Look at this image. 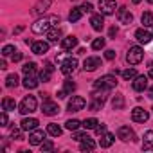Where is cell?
<instances>
[{"label": "cell", "instance_id": "cell-1", "mask_svg": "<svg viewBox=\"0 0 153 153\" xmlns=\"http://www.w3.org/2000/svg\"><path fill=\"white\" fill-rule=\"evenodd\" d=\"M56 24H59V16H43V18H38L33 25H31V29H33V33L34 34H43V33H47L51 27H56Z\"/></svg>", "mask_w": 153, "mask_h": 153}, {"label": "cell", "instance_id": "cell-2", "mask_svg": "<svg viewBox=\"0 0 153 153\" xmlns=\"http://www.w3.org/2000/svg\"><path fill=\"white\" fill-rule=\"evenodd\" d=\"M117 87V79H115V76L112 74H106V76H101L99 79H96L94 83V88H105V90H112Z\"/></svg>", "mask_w": 153, "mask_h": 153}, {"label": "cell", "instance_id": "cell-3", "mask_svg": "<svg viewBox=\"0 0 153 153\" xmlns=\"http://www.w3.org/2000/svg\"><path fill=\"white\" fill-rule=\"evenodd\" d=\"M142 58H144V51H142L139 45L130 47V51H128V54H126V61H128L130 65H139V63L142 61Z\"/></svg>", "mask_w": 153, "mask_h": 153}, {"label": "cell", "instance_id": "cell-4", "mask_svg": "<svg viewBox=\"0 0 153 153\" xmlns=\"http://www.w3.org/2000/svg\"><path fill=\"white\" fill-rule=\"evenodd\" d=\"M36 97L34 96H25L24 99H22V103H20V114L22 115H27V114H33V112H36Z\"/></svg>", "mask_w": 153, "mask_h": 153}, {"label": "cell", "instance_id": "cell-5", "mask_svg": "<svg viewBox=\"0 0 153 153\" xmlns=\"http://www.w3.org/2000/svg\"><path fill=\"white\" fill-rule=\"evenodd\" d=\"M117 9V2L115 0H99V11L101 15L108 16V15H114Z\"/></svg>", "mask_w": 153, "mask_h": 153}, {"label": "cell", "instance_id": "cell-6", "mask_svg": "<svg viewBox=\"0 0 153 153\" xmlns=\"http://www.w3.org/2000/svg\"><path fill=\"white\" fill-rule=\"evenodd\" d=\"M85 105H87L85 97H81V96H72V99L68 101L67 108H68L70 112H79V110H83V108H85Z\"/></svg>", "mask_w": 153, "mask_h": 153}, {"label": "cell", "instance_id": "cell-7", "mask_svg": "<svg viewBox=\"0 0 153 153\" xmlns=\"http://www.w3.org/2000/svg\"><path fill=\"white\" fill-rule=\"evenodd\" d=\"M76 68H78V59H76V58H68V59H65L61 63V72L65 76H70Z\"/></svg>", "mask_w": 153, "mask_h": 153}, {"label": "cell", "instance_id": "cell-8", "mask_svg": "<svg viewBox=\"0 0 153 153\" xmlns=\"http://www.w3.org/2000/svg\"><path fill=\"white\" fill-rule=\"evenodd\" d=\"M101 58H97V56H90V58H87L85 59V63H83V68L87 70V72H94L97 67H101Z\"/></svg>", "mask_w": 153, "mask_h": 153}, {"label": "cell", "instance_id": "cell-9", "mask_svg": "<svg viewBox=\"0 0 153 153\" xmlns=\"http://www.w3.org/2000/svg\"><path fill=\"white\" fill-rule=\"evenodd\" d=\"M131 119H133L135 123H146V121L149 119V114H148L144 108L137 106V108H133V110H131Z\"/></svg>", "mask_w": 153, "mask_h": 153}, {"label": "cell", "instance_id": "cell-10", "mask_svg": "<svg viewBox=\"0 0 153 153\" xmlns=\"http://www.w3.org/2000/svg\"><path fill=\"white\" fill-rule=\"evenodd\" d=\"M42 112H43L45 115H56V114L59 112V106H58L54 101L45 99V101H43V105H42Z\"/></svg>", "mask_w": 153, "mask_h": 153}, {"label": "cell", "instance_id": "cell-11", "mask_svg": "<svg viewBox=\"0 0 153 153\" xmlns=\"http://www.w3.org/2000/svg\"><path fill=\"white\" fill-rule=\"evenodd\" d=\"M117 137H119L121 140L128 142V140H133V139H135V133H133V130H131L130 126H121V128L117 130Z\"/></svg>", "mask_w": 153, "mask_h": 153}, {"label": "cell", "instance_id": "cell-12", "mask_svg": "<svg viewBox=\"0 0 153 153\" xmlns=\"http://www.w3.org/2000/svg\"><path fill=\"white\" fill-rule=\"evenodd\" d=\"M43 140H45V133H43V130H33V131H31V135H29V144H33V146H40Z\"/></svg>", "mask_w": 153, "mask_h": 153}, {"label": "cell", "instance_id": "cell-13", "mask_svg": "<svg viewBox=\"0 0 153 153\" xmlns=\"http://www.w3.org/2000/svg\"><path fill=\"white\" fill-rule=\"evenodd\" d=\"M131 87H133L135 92H144L148 88V78L146 76H137L133 79V83H131Z\"/></svg>", "mask_w": 153, "mask_h": 153}, {"label": "cell", "instance_id": "cell-14", "mask_svg": "<svg viewBox=\"0 0 153 153\" xmlns=\"http://www.w3.org/2000/svg\"><path fill=\"white\" fill-rule=\"evenodd\" d=\"M117 20H119L121 24H131L133 15H131L126 7H119V9H117Z\"/></svg>", "mask_w": 153, "mask_h": 153}, {"label": "cell", "instance_id": "cell-15", "mask_svg": "<svg viewBox=\"0 0 153 153\" xmlns=\"http://www.w3.org/2000/svg\"><path fill=\"white\" fill-rule=\"evenodd\" d=\"M51 2H52V0H38V2L34 4V7H33V15H43L49 9Z\"/></svg>", "mask_w": 153, "mask_h": 153}, {"label": "cell", "instance_id": "cell-16", "mask_svg": "<svg viewBox=\"0 0 153 153\" xmlns=\"http://www.w3.org/2000/svg\"><path fill=\"white\" fill-rule=\"evenodd\" d=\"M38 124H40V123H38V119H34V117H29V119L25 117V119L20 123V126H22V130H24V131H29V130L33 131V130H36V128H38Z\"/></svg>", "mask_w": 153, "mask_h": 153}, {"label": "cell", "instance_id": "cell-17", "mask_svg": "<svg viewBox=\"0 0 153 153\" xmlns=\"http://www.w3.org/2000/svg\"><path fill=\"white\" fill-rule=\"evenodd\" d=\"M135 38H137V42H140V43H149L151 42V38H153V34H149L148 31H144V29H137L135 31Z\"/></svg>", "mask_w": 153, "mask_h": 153}, {"label": "cell", "instance_id": "cell-18", "mask_svg": "<svg viewBox=\"0 0 153 153\" xmlns=\"http://www.w3.org/2000/svg\"><path fill=\"white\" fill-rule=\"evenodd\" d=\"M31 49L34 54H45L49 51V43L47 42H33L31 43Z\"/></svg>", "mask_w": 153, "mask_h": 153}, {"label": "cell", "instance_id": "cell-19", "mask_svg": "<svg viewBox=\"0 0 153 153\" xmlns=\"http://www.w3.org/2000/svg\"><path fill=\"white\" fill-rule=\"evenodd\" d=\"M90 24H92V29L94 31H101L103 27H105V18H103V15L99 13V15H94L92 18H90Z\"/></svg>", "mask_w": 153, "mask_h": 153}, {"label": "cell", "instance_id": "cell-20", "mask_svg": "<svg viewBox=\"0 0 153 153\" xmlns=\"http://www.w3.org/2000/svg\"><path fill=\"white\" fill-rule=\"evenodd\" d=\"M61 34H63V33H61V29H59L58 25H56V27H51V29L47 31V40H49L51 43H54V42H58V40L61 38Z\"/></svg>", "mask_w": 153, "mask_h": 153}, {"label": "cell", "instance_id": "cell-21", "mask_svg": "<svg viewBox=\"0 0 153 153\" xmlns=\"http://www.w3.org/2000/svg\"><path fill=\"white\" fill-rule=\"evenodd\" d=\"M76 45H78V38H76V36H67V38L61 40V49L63 51H70Z\"/></svg>", "mask_w": 153, "mask_h": 153}, {"label": "cell", "instance_id": "cell-22", "mask_svg": "<svg viewBox=\"0 0 153 153\" xmlns=\"http://www.w3.org/2000/svg\"><path fill=\"white\" fill-rule=\"evenodd\" d=\"M142 149L144 151H153V131H146L144 133V142H142Z\"/></svg>", "mask_w": 153, "mask_h": 153}, {"label": "cell", "instance_id": "cell-23", "mask_svg": "<svg viewBox=\"0 0 153 153\" xmlns=\"http://www.w3.org/2000/svg\"><path fill=\"white\" fill-rule=\"evenodd\" d=\"M38 78L34 74H31V76H25V79H24V87L27 88V90H33V88H36L38 87Z\"/></svg>", "mask_w": 153, "mask_h": 153}, {"label": "cell", "instance_id": "cell-24", "mask_svg": "<svg viewBox=\"0 0 153 153\" xmlns=\"http://www.w3.org/2000/svg\"><path fill=\"white\" fill-rule=\"evenodd\" d=\"M114 140H115V137H114L112 133H103L99 144H101V148H110V146L114 144Z\"/></svg>", "mask_w": 153, "mask_h": 153}, {"label": "cell", "instance_id": "cell-25", "mask_svg": "<svg viewBox=\"0 0 153 153\" xmlns=\"http://www.w3.org/2000/svg\"><path fill=\"white\" fill-rule=\"evenodd\" d=\"M94 148H96V142H94L90 137L83 139V140H81V144H79V149H81V151H92Z\"/></svg>", "mask_w": 153, "mask_h": 153}, {"label": "cell", "instance_id": "cell-26", "mask_svg": "<svg viewBox=\"0 0 153 153\" xmlns=\"http://www.w3.org/2000/svg\"><path fill=\"white\" fill-rule=\"evenodd\" d=\"M112 106H114V110L124 108V96L123 94H115V97L112 99Z\"/></svg>", "mask_w": 153, "mask_h": 153}, {"label": "cell", "instance_id": "cell-27", "mask_svg": "<svg viewBox=\"0 0 153 153\" xmlns=\"http://www.w3.org/2000/svg\"><path fill=\"white\" fill-rule=\"evenodd\" d=\"M61 131H63V130H61V126H59V124H56V123H51V124L47 126V133H49V135H52V137H59V135H61Z\"/></svg>", "mask_w": 153, "mask_h": 153}, {"label": "cell", "instance_id": "cell-28", "mask_svg": "<svg viewBox=\"0 0 153 153\" xmlns=\"http://www.w3.org/2000/svg\"><path fill=\"white\" fill-rule=\"evenodd\" d=\"M79 126H83V123H81V121H78V119H68V121L65 123V128H67V130H70V131H76Z\"/></svg>", "mask_w": 153, "mask_h": 153}, {"label": "cell", "instance_id": "cell-29", "mask_svg": "<svg viewBox=\"0 0 153 153\" xmlns=\"http://www.w3.org/2000/svg\"><path fill=\"white\" fill-rule=\"evenodd\" d=\"M18 81H20V79H18L16 74H9L7 78H6V87H7V88H15V87L18 85Z\"/></svg>", "mask_w": 153, "mask_h": 153}, {"label": "cell", "instance_id": "cell-30", "mask_svg": "<svg viewBox=\"0 0 153 153\" xmlns=\"http://www.w3.org/2000/svg\"><path fill=\"white\" fill-rule=\"evenodd\" d=\"M22 70H24V74H25V76L36 74V63H34V61H29V63H25V65L22 67Z\"/></svg>", "mask_w": 153, "mask_h": 153}, {"label": "cell", "instance_id": "cell-31", "mask_svg": "<svg viewBox=\"0 0 153 153\" xmlns=\"http://www.w3.org/2000/svg\"><path fill=\"white\" fill-rule=\"evenodd\" d=\"M140 22H142L144 27H153V15L151 13H142Z\"/></svg>", "mask_w": 153, "mask_h": 153}, {"label": "cell", "instance_id": "cell-32", "mask_svg": "<svg viewBox=\"0 0 153 153\" xmlns=\"http://www.w3.org/2000/svg\"><path fill=\"white\" fill-rule=\"evenodd\" d=\"M81 15H83L81 7H74V9L70 11V15H68V20H70V22H78V20L81 18Z\"/></svg>", "mask_w": 153, "mask_h": 153}, {"label": "cell", "instance_id": "cell-33", "mask_svg": "<svg viewBox=\"0 0 153 153\" xmlns=\"http://www.w3.org/2000/svg\"><path fill=\"white\" fill-rule=\"evenodd\" d=\"M2 108H4L6 112H9V110H15V108H16V103H15V99L4 97V101H2Z\"/></svg>", "mask_w": 153, "mask_h": 153}, {"label": "cell", "instance_id": "cell-34", "mask_svg": "<svg viewBox=\"0 0 153 153\" xmlns=\"http://www.w3.org/2000/svg\"><path fill=\"white\" fill-rule=\"evenodd\" d=\"M99 124V121L97 119H94V117H90V119H85L83 121V128H87V130H96V126Z\"/></svg>", "mask_w": 153, "mask_h": 153}, {"label": "cell", "instance_id": "cell-35", "mask_svg": "<svg viewBox=\"0 0 153 153\" xmlns=\"http://www.w3.org/2000/svg\"><path fill=\"white\" fill-rule=\"evenodd\" d=\"M121 74H123V78H124L126 81H130V79H135V78H137L135 68H126V70H123Z\"/></svg>", "mask_w": 153, "mask_h": 153}, {"label": "cell", "instance_id": "cell-36", "mask_svg": "<svg viewBox=\"0 0 153 153\" xmlns=\"http://www.w3.org/2000/svg\"><path fill=\"white\" fill-rule=\"evenodd\" d=\"M103 105H105V101H101V99H92V103L88 105V108H90L92 112H97V110L103 108Z\"/></svg>", "mask_w": 153, "mask_h": 153}, {"label": "cell", "instance_id": "cell-37", "mask_svg": "<svg viewBox=\"0 0 153 153\" xmlns=\"http://www.w3.org/2000/svg\"><path fill=\"white\" fill-rule=\"evenodd\" d=\"M51 74H52V70H49V68H43L42 72H40V81H49L51 79Z\"/></svg>", "mask_w": 153, "mask_h": 153}, {"label": "cell", "instance_id": "cell-38", "mask_svg": "<svg viewBox=\"0 0 153 153\" xmlns=\"http://www.w3.org/2000/svg\"><path fill=\"white\" fill-rule=\"evenodd\" d=\"M105 47V38H96L94 42H92V49L94 51H99V49H103Z\"/></svg>", "mask_w": 153, "mask_h": 153}, {"label": "cell", "instance_id": "cell-39", "mask_svg": "<svg viewBox=\"0 0 153 153\" xmlns=\"http://www.w3.org/2000/svg\"><path fill=\"white\" fill-rule=\"evenodd\" d=\"M40 146H42V151H43V153H45V151H52V149H54V142H52V140H43Z\"/></svg>", "mask_w": 153, "mask_h": 153}, {"label": "cell", "instance_id": "cell-40", "mask_svg": "<svg viewBox=\"0 0 153 153\" xmlns=\"http://www.w3.org/2000/svg\"><path fill=\"white\" fill-rule=\"evenodd\" d=\"M63 88H65L68 94H72V92L76 90V83H74V81H70V79H67V81H65V85H63Z\"/></svg>", "mask_w": 153, "mask_h": 153}, {"label": "cell", "instance_id": "cell-41", "mask_svg": "<svg viewBox=\"0 0 153 153\" xmlns=\"http://www.w3.org/2000/svg\"><path fill=\"white\" fill-rule=\"evenodd\" d=\"M11 137L16 139V140H22V139H24V137H22V126H20V128H13V130H11Z\"/></svg>", "mask_w": 153, "mask_h": 153}, {"label": "cell", "instance_id": "cell-42", "mask_svg": "<svg viewBox=\"0 0 153 153\" xmlns=\"http://www.w3.org/2000/svg\"><path fill=\"white\" fill-rule=\"evenodd\" d=\"M15 51H16V49H15L13 45H6V47L2 49V56H13Z\"/></svg>", "mask_w": 153, "mask_h": 153}, {"label": "cell", "instance_id": "cell-43", "mask_svg": "<svg viewBox=\"0 0 153 153\" xmlns=\"http://www.w3.org/2000/svg\"><path fill=\"white\" fill-rule=\"evenodd\" d=\"M88 135L87 133H83V131H78V133H74V140H78V142H81L83 139H87Z\"/></svg>", "mask_w": 153, "mask_h": 153}, {"label": "cell", "instance_id": "cell-44", "mask_svg": "<svg viewBox=\"0 0 153 153\" xmlns=\"http://www.w3.org/2000/svg\"><path fill=\"white\" fill-rule=\"evenodd\" d=\"M96 133H97V135L106 133V124H97V126H96Z\"/></svg>", "mask_w": 153, "mask_h": 153}, {"label": "cell", "instance_id": "cell-45", "mask_svg": "<svg viewBox=\"0 0 153 153\" xmlns=\"http://www.w3.org/2000/svg\"><path fill=\"white\" fill-rule=\"evenodd\" d=\"M81 11H83V13H90V11H92V4H88V2H85V4L81 6Z\"/></svg>", "mask_w": 153, "mask_h": 153}, {"label": "cell", "instance_id": "cell-46", "mask_svg": "<svg viewBox=\"0 0 153 153\" xmlns=\"http://www.w3.org/2000/svg\"><path fill=\"white\" fill-rule=\"evenodd\" d=\"M105 58H106V59H114V58H115V51H112V49H108V51L105 52Z\"/></svg>", "mask_w": 153, "mask_h": 153}, {"label": "cell", "instance_id": "cell-47", "mask_svg": "<svg viewBox=\"0 0 153 153\" xmlns=\"http://www.w3.org/2000/svg\"><path fill=\"white\" fill-rule=\"evenodd\" d=\"M0 124L2 126H7V114L2 112V115H0Z\"/></svg>", "mask_w": 153, "mask_h": 153}, {"label": "cell", "instance_id": "cell-48", "mask_svg": "<svg viewBox=\"0 0 153 153\" xmlns=\"http://www.w3.org/2000/svg\"><path fill=\"white\" fill-rule=\"evenodd\" d=\"M11 58H13V61H20V59H22V52H18V51H15Z\"/></svg>", "mask_w": 153, "mask_h": 153}, {"label": "cell", "instance_id": "cell-49", "mask_svg": "<svg viewBox=\"0 0 153 153\" xmlns=\"http://www.w3.org/2000/svg\"><path fill=\"white\" fill-rule=\"evenodd\" d=\"M115 34H117V27H112L110 29V36H115Z\"/></svg>", "mask_w": 153, "mask_h": 153}, {"label": "cell", "instance_id": "cell-50", "mask_svg": "<svg viewBox=\"0 0 153 153\" xmlns=\"http://www.w3.org/2000/svg\"><path fill=\"white\" fill-rule=\"evenodd\" d=\"M148 96H149V97H151V99H153V85H151V87H149V90H148Z\"/></svg>", "mask_w": 153, "mask_h": 153}, {"label": "cell", "instance_id": "cell-51", "mask_svg": "<svg viewBox=\"0 0 153 153\" xmlns=\"http://www.w3.org/2000/svg\"><path fill=\"white\" fill-rule=\"evenodd\" d=\"M0 68H7V65H6V61H4V59L0 61Z\"/></svg>", "mask_w": 153, "mask_h": 153}, {"label": "cell", "instance_id": "cell-52", "mask_svg": "<svg viewBox=\"0 0 153 153\" xmlns=\"http://www.w3.org/2000/svg\"><path fill=\"white\" fill-rule=\"evenodd\" d=\"M149 78H151V79H153V68H151V70H149Z\"/></svg>", "mask_w": 153, "mask_h": 153}, {"label": "cell", "instance_id": "cell-53", "mask_svg": "<svg viewBox=\"0 0 153 153\" xmlns=\"http://www.w3.org/2000/svg\"><path fill=\"white\" fill-rule=\"evenodd\" d=\"M131 2H133V4H139V2H140V0H131Z\"/></svg>", "mask_w": 153, "mask_h": 153}, {"label": "cell", "instance_id": "cell-54", "mask_svg": "<svg viewBox=\"0 0 153 153\" xmlns=\"http://www.w3.org/2000/svg\"><path fill=\"white\" fill-rule=\"evenodd\" d=\"M149 2H151V4H153V0H149Z\"/></svg>", "mask_w": 153, "mask_h": 153}, {"label": "cell", "instance_id": "cell-55", "mask_svg": "<svg viewBox=\"0 0 153 153\" xmlns=\"http://www.w3.org/2000/svg\"><path fill=\"white\" fill-rule=\"evenodd\" d=\"M151 110H153V108H151Z\"/></svg>", "mask_w": 153, "mask_h": 153}]
</instances>
